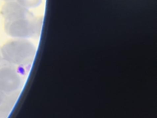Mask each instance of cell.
<instances>
[{
  "label": "cell",
  "instance_id": "6",
  "mask_svg": "<svg viewBox=\"0 0 157 118\" xmlns=\"http://www.w3.org/2000/svg\"><path fill=\"white\" fill-rule=\"evenodd\" d=\"M6 65H10L4 58L2 53H1V48H0V68ZM11 66V65H10Z\"/></svg>",
  "mask_w": 157,
  "mask_h": 118
},
{
  "label": "cell",
  "instance_id": "4",
  "mask_svg": "<svg viewBox=\"0 0 157 118\" xmlns=\"http://www.w3.org/2000/svg\"><path fill=\"white\" fill-rule=\"evenodd\" d=\"M18 97V92L7 95L0 106V118H5L10 113Z\"/></svg>",
  "mask_w": 157,
  "mask_h": 118
},
{
  "label": "cell",
  "instance_id": "5",
  "mask_svg": "<svg viewBox=\"0 0 157 118\" xmlns=\"http://www.w3.org/2000/svg\"><path fill=\"white\" fill-rule=\"evenodd\" d=\"M4 1L6 2H10V1L17 2L24 7L29 6V5L32 4V0H4Z\"/></svg>",
  "mask_w": 157,
  "mask_h": 118
},
{
  "label": "cell",
  "instance_id": "1",
  "mask_svg": "<svg viewBox=\"0 0 157 118\" xmlns=\"http://www.w3.org/2000/svg\"><path fill=\"white\" fill-rule=\"evenodd\" d=\"M1 14L4 20V31L8 36L20 38L29 35L28 13L24 6L14 1L6 2L2 7Z\"/></svg>",
  "mask_w": 157,
  "mask_h": 118
},
{
  "label": "cell",
  "instance_id": "3",
  "mask_svg": "<svg viewBox=\"0 0 157 118\" xmlns=\"http://www.w3.org/2000/svg\"><path fill=\"white\" fill-rule=\"evenodd\" d=\"M21 85V79L17 69L10 65L0 68V90L7 95L17 93Z\"/></svg>",
  "mask_w": 157,
  "mask_h": 118
},
{
  "label": "cell",
  "instance_id": "7",
  "mask_svg": "<svg viewBox=\"0 0 157 118\" xmlns=\"http://www.w3.org/2000/svg\"><path fill=\"white\" fill-rule=\"evenodd\" d=\"M7 94H6L4 92H3L1 90H0V106L4 101L6 97L7 96Z\"/></svg>",
  "mask_w": 157,
  "mask_h": 118
},
{
  "label": "cell",
  "instance_id": "2",
  "mask_svg": "<svg viewBox=\"0 0 157 118\" xmlns=\"http://www.w3.org/2000/svg\"><path fill=\"white\" fill-rule=\"evenodd\" d=\"M0 48L5 60L15 69L26 65L32 53L31 45L20 39L9 41Z\"/></svg>",
  "mask_w": 157,
  "mask_h": 118
}]
</instances>
